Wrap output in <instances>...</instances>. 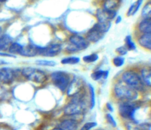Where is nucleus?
<instances>
[{
    "label": "nucleus",
    "instance_id": "obj_34",
    "mask_svg": "<svg viewBox=\"0 0 151 130\" xmlns=\"http://www.w3.org/2000/svg\"><path fill=\"white\" fill-rule=\"evenodd\" d=\"M6 63L5 62V61H2V60H0V65H2V64H5Z\"/></svg>",
    "mask_w": 151,
    "mask_h": 130
},
{
    "label": "nucleus",
    "instance_id": "obj_25",
    "mask_svg": "<svg viewBox=\"0 0 151 130\" xmlns=\"http://www.w3.org/2000/svg\"><path fill=\"white\" fill-rule=\"evenodd\" d=\"M12 42L11 38L8 35H4L0 37V51L9 48Z\"/></svg>",
    "mask_w": 151,
    "mask_h": 130
},
{
    "label": "nucleus",
    "instance_id": "obj_3",
    "mask_svg": "<svg viewBox=\"0 0 151 130\" xmlns=\"http://www.w3.org/2000/svg\"><path fill=\"white\" fill-rule=\"evenodd\" d=\"M90 44L84 35L72 34L68 37V43L65 49L69 54L78 53L88 48Z\"/></svg>",
    "mask_w": 151,
    "mask_h": 130
},
{
    "label": "nucleus",
    "instance_id": "obj_12",
    "mask_svg": "<svg viewBox=\"0 0 151 130\" xmlns=\"http://www.w3.org/2000/svg\"><path fill=\"white\" fill-rule=\"evenodd\" d=\"M79 120L72 117L61 121L58 127L61 130H78Z\"/></svg>",
    "mask_w": 151,
    "mask_h": 130
},
{
    "label": "nucleus",
    "instance_id": "obj_5",
    "mask_svg": "<svg viewBox=\"0 0 151 130\" xmlns=\"http://www.w3.org/2000/svg\"><path fill=\"white\" fill-rule=\"evenodd\" d=\"M52 82L60 91L65 92L73 77L70 73L64 71H55L51 73Z\"/></svg>",
    "mask_w": 151,
    "mask_h": 130
},
{
    "label": "nucleus",
    "instance_id": "obj_4",
    "mask_svg": "<svg viewBox=\"0 0 151 130\" xmlns=\"http://www.w3.org/2000/svg\"><path fill=\"white\" fill-rule=\"evenodd\" d=\"M139 106L136 101L134 102H119L118 105V113L120 118L128 121H136L135 114Z\"/></svg>",
    "mask_w": 151,
    "mask_h": 130
},
{
    "label": "nucleus",
    "instance_id": "obj_23",
    "mask_svg": "<svg viewBox=\"0 0 151 130\" xmlns=\"http://www.w3.org/2000/svg\"><path fill=\"white\" fill-rule=\"evenodd\" d=\"M141 18H151V1L145 3L140 11Z\"/></svg>",
    "mask_w": 151,
    "mask_h": 130
},
{
    "label": "nucleus",
    "instance_id": "obj_6",
    "mask_svg": "<svg viewBox=\"0 0 151 130\" xmlns=\"http://www.w3.org/2000/svg\"><path fill=\"white\" fill-rule=\"evenodd\" d=\"M22 74L27 79L37 83H44L47 79L43 71L31 67L24 68L22 70Z\"/></svg>",
    "mask_w": 151,
    "mask_h": 130
},
{
    "label": "nucleus",
    "instance_id": "obj_21",
    "mask_svg": "<svg viewBox=\"0 0 151 130\" xmlns=\"http://www.w3.org/2000/svg\"><path fill=\"white\" fill-rule=\"evenodd\" d=\"M124 46L129 51H135L137 48V44L131 35H127L124 39Z\"/></svg>",
    "mask_w": 151,
    "mask_h": 130
},
{
    "label": "nucleus",
    "instance_id": "obj_37",
    "mask_svg": "<svg viewBox=\"0 0 151 130\" xmlns=\"http://www.w3.org/2000/svg\"><path fill=\"white\" fill-rule=\"evenodd\" d=\"M96 130H102V129H96Z\"/></svg>",
    "mask_w": 151,
    "mask_h": 130
},
{
    "label": "nucleus",
    "instance_id": "obj_2",
    "mask_svg": "<svg viewBox=\"0 0 151 130\" xmlns=\"http://www.w3.org/2000/svg\"><path fill=\"white\" fill-rule=\"evenodd\" d=\"M119 79L124 83L139 93L144 92L147 87L142 79L139 72L133 69L124 70L121 73Z\"/></svg>",
    "mask_w": 151,
    "mask_h": 130
},
{
    "label": "nucleus",
    "instance_id": "obj_29",
    "mask_svg": "<svg viewBox=\"0 0 151 130\" xmlns=\"http://www.w3.org/2000/svg\"><path fill=\"white\" fill-rule=\"evenodd\" d=\"M105 118L107 122L110 125V126H111L112 128L117 127V123L111 113H107L105 115Z\"/></svg>",
    "mask_w": 151,
    "mask_h": 130
},
{
    "label": "nucleus",
    "instance_id": "obj_1",
    "mask_svg": "<svg viewBox=\"0 0 151 130\" xmlns=\"http://www.w3.org/2000/svg\"><path fill=\"white\" fill-rule=\"evenodd\" d=\"M140 93L124 83L120 79L113 85L112 95L119 102H134L139 97Z\"/></svg>",
    "mask_w": 151,
    "mask_h": 130
},
{
    "label": "nucleus",
    "instance_id": "obj_31",
    "mask_svg": "<svg viewBox=\"0 0 151 130\" xmlns=\"http://www.w3.org/2000/svg\"><path fill=\"white\" fill-rule=\"evenodd\" d=\"M115 51H116V53H117V55L123 56V57H124V56L127 55L128 52H129V51L127 50L126 47L124 46V44L122 45V46L117 47L116 48Z\"/></svg>",
    "mask_w": 151,
    "mask_h": 130
},
{
    "label": "nucleus",
    "instance_id": "obj_8",
    "mask_svg": "<svg viewBox=\"0 0 151 130\" xmlns=\"http://www.w3.org/2000/svg\"><path fill=\"white\" fill-rule=\"evenodd\" d=\"M104 35L105 34H104L99 30V28L97 27L95 23L90 28H89L87 31V32L84 34L86 38L90 44H94L98 43L104 37Z\"/></svg>",
    "mask_w": 151,
    "mask_h": 130
},
{
    "label": "nucleus",
    "instance_id": "obj_18",
    "mask_svg": "<svg viewBox=\"0 0 151 130\" xmlns=\"http://www.w3.org/2000/svg\"><path fill=\"white\" fill-rule=\"evenodd\" d=\"M144 0H136L133 2L127 9V11L126 13V15L127 17H132L135 15L141 8Z\"/></svg>",
    "mask_w": 151,
    "mask_h": 130
},
{
    "label": "nucleus",
    "instance_id": "obj_33",
    "mask_svg": "<svg viewBox=\"0 0 151 130\" xmlns=\"http://www.w3.org/2000/svg\"><path fill=\"white\" fill-rule=\"evenodd\" d=\"M114 23H115L116 24H120V23L122 22V17L121 15H117V16L116 17V18H114Z\"/></svg>",
    "mask_w": 151,
    "mask_h": 130
},
{
    "label": "nucleus",
    "instance_id": "obj_15",
    "mask_svg": "<svg viewBox=\"0 0 151 130\" xmlns=\"http://www.w3.org/2000/svg\"><path fill=\"white\" fill-rule=\"evenodd\" d=\"M139 72L146 86L151 87V67L143 66L140 69Z\"/></svg>",
    "mask_w": 151,
    "mask_h": 130
},
{
    "label": "nucleus",
    "instance_id": "obj_27",
    "mask_svg": "<svg viewBox=\"0 0 151 130\" xmlns=\"http://www.w3.org/2000/svg\"><path fill=\"white\" fill-rule=\"evenodd\" d=\"M125 58L123 56L117 55L112 59V64L116 67H121L125 64Z\"/></svg>",
    "mask_w": 151,
    "mask_h": 130
},
{
    "label": "nucleus",
    "instance_id": "obj_17",
    "mask_svg": "<svg viewBox=\"0 0 151 130\" xmlns=\"http://www.w3.org/2000/svg\"><path fill=\"white\" fill-rule=\"evenodd\" d=\"M109 76V71L108 70H103V69H97L93 71L90 74L91 79L95 81L99 82L101 80H105L107 79Z\"/></svg>",
    "mask_w": 151,
    "mask_h": 130
},
{
    "label": "nucleus",
    "instance_id": "obj_22",
    "mask_svg": "<svg viewBox=\"0 0 151 130\" xmlns=\"http://www.w3.org/2000/svg\"><path fill=\"white\" fill-rule=\"evenodd\" d=\"M81 61V58L76 56H69L64 57L61 60V63L64 65H76L78 64Z\"/></svg>",
    "mask_w": 151,
    "mask_h": 130
},
{
    "label": "nucleus",
    "instance_id": "obj_16",
    "mask_svg": "<svg viewBox=\"0 0 151 130\" xmlns=\"http://www.w3.org/2000/svg\"><path fill=\"white\" fill-rule=\"evenodd\" d=\"M121 0H103L100 8L106 11H116L120 7Z\"/></svg>",
    "mask_w": 151,
    "mask_h": 130
},
{
    "label": "nucleus",
    "instance_id": "obj_30",
    "mask_svg": "<svg viewBox=\"0 0 151 130\" xmlns=\"http://www.w3.org/2000/svg\"><path fill=\"white\" fill-rule=\"evenodd\" d=\"M35 63L40 66H49V67H54L56 65V63L54 61L47 60H38L35 61Z\"/></svg>",
    "mask_w": 151,
    "mask_h": 130
},
{
    "label": "nucleus",
    "instance_id": "obj_7",
    "mask_svg": "<svg viewBox=\"0 0 151 130\" xmlns=\"http://www.w3.org/2000/svg\"><path fill=\"white\" fill-rule=\"evenodd\" d=\"M86 87V85L83 80L78 76H74L73 77L65 92L67 96L71 98L83 91Z\"/></svg>",
    "mask_w": 151,
    "mask_h": 130
},
{
    "label": "nucleus",
    "instance_id": "obj_35",
    "mask_svg": "<svg viewBox=\"0 0 151 130\" xmlns=\"http://www.w3.org/2000/svg\"><path fill=\"white\" fill-rule=\"evenodd\" d=\"M6 0H0V2H5L6 1Z\"/></svg>",
    "mask_w": 151,
    "mask_h": 130
},
{
    "label": "nucleus",
    "instance_id": "obj_36",
    "mask_svg": "<svg viewBox=\"0 0 151 130\" xmlns=\"http://www.w3.org/2000/svg\"><path fill=\"white\" fill-rule=\"evenodd\" d=\"M1 27H0V33H1Z\"/></svg>",
    "mask_w": 151,
    "mask_h": 130
},
{
    "label": "nucleus",
    "instance_id": "obj_28",
    "mask_svg": "<svg viewBox=\"0 0 151 130\" xmlns=\"http://www.w3.org/2000/svg\"><path fill=\"white\" fill-rule=\"evenodd\" d=\"M97 126V123L94 121H89L84 123L79 130H92Z\"/></svg>",
    "mask_w": 151,
    "mask_h": 130
},
{
    "label": "nucleus",
    "instance_id": "obj_32",
    "mask_svg": "<svg viewBox=\"0 0 151 130\" xmlns=\"http://www.w3.org/2000/svg\"><path fill=\"white\" fill-rule=\"evenodd\" d=\"M106 108L109 112V113H112L114 112V107L110 102H107L106 103Z\"/></svg>",
    "mask_w": 151,
    "mask_h": 130
},
{
    "label": "nucleus",
    "instance_id": "obj_26",
    "mask_svg": "<svg viewBox=\"0 0 151 130\" xmlns=\"http://www.w3.org/2000/svg\"><path fill=\"white\" fill-rule=\"evenodd\" d=\"M22 49V47L19 44L17 43H13L11 44V45L9 47L8 51L10 54H20L21 50Z\"/></svg>",
    "mask_w": 151,
    "mask_h": 130
},
{
    "label": "nucleus",
    "instance_id": "obj_9",
    "mask_svg": "<svg viewBox=\"0 0 151 130\" xmlns=\"http://www.w3.org/2000/svg\"><path fill=\"white\" fill-rule=\"evenodd\" d=\"M62 50L60 44H53L47 47H39L38 54L45 57H55L58 55Z\"/></svg>",
    "mask_w": 151,
    "mask_h": 130
},
{
    "label": "nucleus",
    "instance_id": "obj_24",
    "mask_svg": "<svg viewBox=\"0 0 151 130\" xmlns=\"http://www.w3.org/2000/svg\"><path fill=\"white\" fill-rule=\"evenodd\" d=\"M99 59V55L97 53H91L83 56L82 60L86 64H91L96 63Z\"/></svg>",
    "mask_w": 151,
    "mask_h": 130
},
{
    "label": "nucleus",
    "instance_id": "obj_20",
    "mask_svg": "<svg viewBox=\"0 0 151 130\" xmlns=\"http://www.w3.org/2000/svg\"><path fill=\"white\" fill-rule=\"evenodd\" d=\"M87 87L88 93V99H89V108L90 109H93L96 105V92L94 86L88 83L87 84Z\"/></svg>",
    "mask_w": 151,
    "mask_h": 130
},
{
    "label": "nucleus",
    "instance_id": "obj_13",
    "mask_svg": "<svg viewBox=\"0 0 151 130\" xmlns=\"http://www.w3.org/2000/svg\"><path fill=\"white\" fill-rule=\"evenodd\" d=\"M126 130H151V124L129 121L126 125Z\"/></svg>",
    "mask_w": 151,
    "mask_h": 130
},
{
    "label": "nucleus",
    "instance_id": "obj_10",
    "mask_svg": "<svg viewBox=\"0 0 151 130\" xmlns=\"http://www.w3.org/2000/svg\"><path fill=\"white\" fill-rule=\"evenodd\" d=\"M136 35L151 33V18H141L135 27Z\"/></svg>",
    "mask_w": 151,
    "mask_h": 130
},
{
    "label": "nucleus",
    "instance_id": "obj_11",
    "mask_svg": "<svg viewBox=\"0 0 151 130\" xmlns=\"http://www.w3.org/2000/svg\"><path fill=\"white\" fill-rule=\"evenodd\" d=\"M135 40L142 48L151 51V33L136 35Z\"/></svg>",
    "mask_w": 151,
    "mask_h": 130
},
{
    "label": "nucleus",
    "instance_id": "obj_14",
    "mask_svg": "<svg viewBox=\"0 0 151 130\" xmlns=\"http://www.w3.org/2000/svg\"><path fill=\"white\" fill-rule=\"evenodd\" d=\"M14 77V71L8 67H4L0 69V81L4 83H11Z\"/></svg>",
    "mask_w": 151,
    "mask_h": 130
},
{
    "label": "nucleus",
    "instance_id": "obj_19",
    "mask_svg": "<svg viewBox=\"0 0 151 130\" xmlns=\"http://www.w3.org/2000/svg\"><path fill=\"white\" fill-rule=\"evenodd\" d=\"M39 47H35L32 45H28L25 47H22V49L20 55L24 57H33L38 54Z\"/></svg>",
    "mask_w": 151,
    "mask_h": 130
}]
</instances>
